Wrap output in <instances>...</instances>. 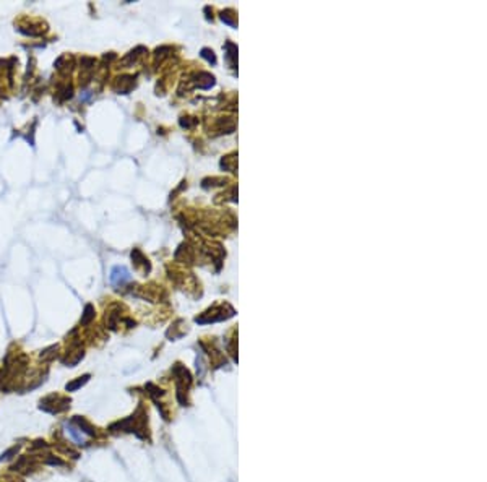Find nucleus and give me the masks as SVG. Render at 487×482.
Returning <instances> with one entry per match:
<instances>
[{"instance_id":"nucleus-1","label":"nucleus","mask_w":487,"mask_h":482,"mask_svg":"<svg viewBox=\"0 0 487 482\" xmlns=\"http://www.w3.org/2000/svg\"><path fill=\"white\" fill-rule=\"evenodd\" d=\"M70 398L67 396H60V394H49V396L42 398L39 401V409L49 412V414H60L65 412L70 407Z\"/></svg>"},{"instance_id":"nucleus-2","label":"nucleus","mask_w":487,"mask_h":482,"mask_svg":"<svg viewBox=\"0 0 487 482\" xmlns=\"http://www.w3.org/2000/svg\"><path fill=\"white\" fill-rule=\"evenodd\" d=\"M64 429H65L67 434H69L70 440H72L73 443H75V445H80V447H82V445H86V435H85L83 432L77 427L75 424H72V422H65V424H64Z\"/></svg>"},{"instance_id":"nucleus-3","label":"nucleus","mask_w":487,"mask_h":482,"mask_svg":"<svg viewBox=\"0 0 487 482\" xmlns=\"http://www.w3.org/2000/svg\"><path fill=\"white\" fill-rule=\"evenodd\" d=\"M72 424H75L86 437H96V427L90 421H86L83 416H75L72 419Z\"/></svg>"},{"instance_id":"nucleus-4","label":"nucleus","mask_w":487,"mask_h":482,"mask_svg":"<svg viewBox=\"0 0 487 482\" xmlns=\"http://www.w3.org/2000/svg\"><path fill=\"white\" fill-rule=\"evenodd\" d=\"M128 280H130V275H128L127 268H124V267H115L112 270V273H110V283H114V284H122Z\"/></svg>"},{"instance_id":"nucleus-5","label":"nucleus","mask_w":487,"mask_h":482,"mask_svg":"<svg viewBox=\"0 0 487 482\" xmlns=\"http://www.w3.org/2000/svg\"><path fill=\"white\" fill-rule=\"evenodd\" d=\"M90 379H91V375L90 374H85V375H82V377H78V379L77 380H73V382H70V383H67V385H65V390L67 391H77V390H80V388H82V386H85L86 385V383H88L90 382Z\"/></svg>"},{"instance_id":"nucleus-6","label":"nucleus","mask_w":487,"mask_h":482,"mask_svg":"<svg viewBox=\"0 0 487 482\" xmlns=\"http://www.w3.org/2000/svg\"><path fill=\"white\" fill-rule=\"evenodd\" d=\"M93 318H95V307L88 304L85 307V312H83V317H82V325L91 323V320H93Z\"/></svg>"},{"instance_id":"nucleus-7","label":"nucleus","mask_w":487,"mask_h":482,"mask_svg":"<svg viewBox=\"0 0 487 482\" xmlns=\"http://www.w3.org/2000/svg\"><path fill=\"white\" fill-rule=\"evenodd\" d=\"M44 465H49V466H65V461L60 460L59 456L47 455L46 458H44Z\"/></svg>"},{"instance_id":"nucleus-8","label":"nucleus","mask_w":487,"mask_h":482,"mask_svg":"<svg viewBox=\"0 0 487 482\" xmlns=\"http://www.w3.org/2000/svg\"><path fill=\"white\" fill-rule=\"evenodd\" d=\"M18 452H20V445H15V447L8 448L7 452L0 455V463H2L3 460H10V458H13V456L18 455Z\"/></svg>"},{"instance_id":"nucleus-9","label":"nucleus","mask_w":487,"mask_h":482,"mask_svg":"<svg viewBox=\"0 0 487 482\" xmlns=\"http://www.w3.org/2000/svg\"><path fill=\"white\" fill-rule=\"evenodd\" d=\"M55 351H57V346H51V348L44 349L41 352V359L42 361H52L55 357Z\"/></svg>"},{"instance_id":"nucleus-10","label":"nucleus","mask_w":487,"mask_h":482,"mask_svg":"<svg viewBox=\"0 0 487 482\" xmlns=\"http://www.w3.org/2000/svg\"><path fill=\"white\" fill-rule=\"evenodd\" d=\"M31 447H33V450H36V448H47L49 445L44 440H34Z\"/></svg>"},{"instance_id":"nucleus-11","label":"nucleus","mask_w":487,"mask_h":482,"mask_svg":"<svg viewBox=\"0 0 487 482\" xmlns=\"http://www.w3.org/2000/svg\"><path fill=\"white\" fill-rule=\"evenodd\" d=\"M203 57H206L208 60H211V62H214V55H213V52H209L208 51V49H203Z\"/></svg>"}]
</instances>
